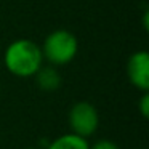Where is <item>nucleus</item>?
<instances>
[{
	"mask_svg": "<svg viewBox=\"0 0 149 149\" xmlns=\"http://www.w3.org/2000/svg\"><path fill=\"white\" fill-rule=\"evenodd\" d=\"M90 149H120L119 144L114 141H111V139H98V141H95L93 144H90Z\"/></svg>",
	"mask_w": 149,
	"mask_h": 149,
	"instance_id": "nucleus-7",
	"label": "nucleus"
},
{
	"mask_svg": "<svg viewBox=\"0 0 149 149\" xmlns=\"http://www.w3.org/2000/svg\"><path fill=\"white\" fill-rule=\"evenodd\" d=\"M26 149H42V148H39V146H31V148H26Z\"/></svg>",
	"mask_w": 149,
	"mask_h": 149,
	"instance_id": "nucleus-9",
	"label": "nucleus"
},
{
	"mask_svg": "<svg viewBox=\"0 0 149 149\" xmlns=\"http://www.w3.org/2000/svg\"><path fill=\"white\" fill-rule=\"evenodd\" d=\"M127 75L136 90H149V53L141 50L135 52L127 61Z\"/></svg>",
	"mask_w": 149,
	"mask_h": 149,
	"instance_id": "nucleus-4",
	"label": "nucleus"
},
{
	"mask_svg": "<svg viewBox=\"0 0 149 149\" xmlns=\"http://www.w3.org/2000/svg\"><path fill=\"white\" fill-rule=\"evenodd\" d=\"M34 77H36V82H37V85H39L40 90L48 91V93L56 91L63 84V79H61L59 71L52 64L50 66H42V68L36 72Z\"/></svg>",
	"mask_w": 149,
	"mask_h": 149,
	"instance_id": "nucleus-5",
	"label": "nucleus"
},
{
	"mask_svg": "<svg viewBox=\"0 0 149 149\" xmlns=\"http://www.w3.org/2000/svg\"><path fill=\"white\" fill-rule=\"evenodd\" d=\"M3 64L8 72L16 77H34L36 72L43 66L42 48L31 39H16L5 50Z\"/></svg>",
	"mask_w": 149,
	"mask_h": 149,
	"instance_id": "nucleus-1",
	"label": "nucleus"
},
{
	"mask_svg": "<svg viewBox=\"0 0 149 149\" xmlns=\"http://www.w3.org/2000/svg\"><path fill=\"white\" fill-rule=\"evenodd\" d=\"M47 149H90V143L87 138L69 132L50 141L47 144Z\"/></svg>",
	"mask_w": 149,
	"mask_h": 149,
	"instance_id": "nucleus-6",
	"label": "nucleus"
},
{
	"mask_svg": "<svg viewBox=\"0 0 149 149\" xmlns=\"http://www.w3.org/2000/svg\"><path fill=\"white\" fill-rule=\"evenodd\" d=\"M68 123L71 133H75L82 138H88V136L95 135L98 125H100L98 109L88 101H77L69 109Z\"/></svg>",
	"mask_w": 149,
	"mask_h": 149,
	"instance_id": "nucleus-3",
	"label": "nucleus"
},
{
	"mask_svg": "<svg viewBox=\"0 0 149 149\" xmlns=\"http://www.w3.org/2000/svg\"><path fill=\"white\" fill-rule=\"evenodd\" d=\"M40 48H42L43 61L55 68H61L69 64L77 56L79 42L71 31L56 29L45 37Z\"/></svg>",
	"mask_w": 149,
	"mask_h": 149,
	"instance_id": "nucleus-2",
	"label": "nucleus"
},
{
	"mask_svg": "<svg viewBox=\"0 0 149 149\" xmlns=\"http://www.w3.org/2000/svg\"><path fill=\"white\" fill-rule=\"evenodd\" d=\"M138 107H139V114H141L144 119H148L149 117V93L148 91H143V96L139 98Z\"/></svg>",
	"mask_w": 149,
	"mask_h": 149,
	"instance_id": "nucleus-8",
	"label": "nucleus"
}]
</instances>
